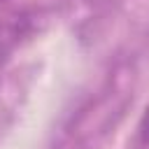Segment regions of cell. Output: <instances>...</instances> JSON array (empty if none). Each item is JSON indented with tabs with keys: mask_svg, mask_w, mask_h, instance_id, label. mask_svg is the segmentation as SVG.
<instances>
[{
	"mask_svg": "<svg viewBox=\"0 0 149 149\" xmlns=\"http://www.w3.org/2000/svg\"><path fill=\"white\" fill-rule=\"evenodd\" d=\"M137 140L142 147H149V105L144 107V114L137 123Z\"/></svg>",
	"mask_w": 149,
	"mask_h": 149,
	"instance_id": "obj_1",
	"label": "cell"
}]
</instances>
